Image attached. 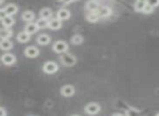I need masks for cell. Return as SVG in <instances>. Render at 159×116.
<instances>
[{
  "instance_id": "cell-1",
  "label": "cell",
  "mask_w": 159,
  "mask_h": 116,
  "mask_svg": "<svg viewBox=\"0 0 159 116\" xmlns=\"http://www.w3.org/2000/svg\"><path fill=\"white\" fill-rule=\"evenodd\" d=\"M61 63L66 66H73L76 62V59L74 58V55L70 54V53H64L60 57Z\"/></svg>"
},
{
  "instance_id": "cell-2",
  "label": "cell",
  "mask_w": 159,
  "mask_h": 116,
  "mask_svg": "<svg viewBox=\"0 0 159 116\" xmlns=\"http://www.w3.org/2000/svg\"><path fill=\"white\" fill-rule=\"evenodd\" d=\"M53 51L57 53H64L68 50V44L66 41H62V40H58L53 44Z\"/></svg>"
},
{
  "instance_id": "cell-3",
  "label": "cell",
  "mask_w": 159,
  "mask_h": 116,
  "mask_svg": "<svg viewBox=\"0 0 159 116\" xmlns=\"http://www.w3.org/2000/svg\"><path fill=\"white\" fill-rule=\"evenodd\" d=\"M44 72L47 73V74H53V73H56L58 71V65L55 63V62H47V63H45L44 65Z\"/></svg>"
},
{
  "instance_id": "cell-4",
  "label": "cell",
  "mask_w": 159,
  "mask_h": 116,
  "mask_svg": "<svg viewBox=\"0 0 159 116\" xmlns=\"http://www.w3.org/2000/svg\"><path fill=\"white\" fill-rule=\"evenodd\" d=\"M1 61L6 65H12L16 62V57L13 54H11V53H5L2 55V58H1Z\"/></svg>"
},
{
  "instance_id": "cell-5",
  "label": "cell",
  "mask_w": 159,
  "mask_h": 116,
  "mask_svg": "<svg viewBox=\"0 0 159 116\" xmlns=\"http://www.w3.org/2000/svg\"><path fill=\"white\" fill-rule=\"evenodd\" d=\"M85 111H86V113L91 114V115H95L100 111V106L98 104H96V103H89L86 106V109H85Z\"/></svg>"
},
{
  "instance_id": "cell-6",
  "label": "cell",
  "mask_w": 159,
  "mask_h": 116,
  "mask_svg": "<svg viewBox=\"0 0 159 116\" xmlns=\"http://www.w3.org/2000/svg\"><path fill=\"white\" fill-rule=\"evenodd\" d=\"M24 53H25V55L29 58H36L38 55V53H39V51H38V49L36 48V47L31 46L25 49Z\"/></svg>"
},
{
  "instance_id": "cell-7",
  "label": "cell",
  "mask_w": 159,
  "mask_h": 116,
  "mask_svg": "<svg viewBox=\"0 0 159 116\" xmlns=\"http://www.w3.org/2000/svg\"><path fill=\"white\" fill-rule=\"evenodd\" d=\"M74 87L71 85H66L64 86V87H62L61 89V93L63 94L64 97H71L73 96V93H74Z\"/></svg>"
},
{
  "instance_id": "cell-8",
  "label": "cell",
  "mask_w": 159,
  "mask_h": 116,
  "mask_svg": "<svg viewBox=\"0 0 159 116\" xmlns=\"http://www.w3.org/2000/svg\"><path fill=\"white\" fill-rule=\"evenodd\" d=\"M37 31H38V26H37V24H36V23L30 22L29 24L25 26V32H26V33H29L30 35H33V34H35Z\"/></svg>"
},
{
  "instance_id": "cell-9",
  "label": "cell",
  "mask_w": 159,
  "mask_h": 116,
  "mask_svg": "<svg viewBox=\"0 0 159 116\" xmlns=\"http://www.w3.org/2000/svg\"><path fill=\"white\" fill-rule=\"evenodd\" d=\"M49 27H50L52 31H57L61 27V20L60 19H52V20L49 21Z\"/></svg>"
},
{
  "instance_id": "cell-10",
  "label": "cell",
  "mask_w": 159,
  "mask_h": 116,
  "mask_svg": "<svg viewBox=\"0 0 159 116\" xmlns=\"http://www.w3.org/2000/svg\"><path fill=\"white\" fill-rule=\"evenodd\" d=\"M5 12L7 15H13V14H16V12H18V7H16V5H8L7 7L5 8Z\"/></svg>"
},
{
  "instance_id": "cell-11",
  "label": "cell",
  "mask_w": 159,
  "mask_h": 116,
  "mask_svg": "<svg viewBox=\"0 0 159 116\" xmlns=\"http://www.w3.org/2000/svg\"><path fill=\"white\" fill-rule=\"evenodd\" d=\"M57 16H58V19H60L61 21L68 20V19L70 18V12L66 9H60L57 13Z\"/></svg>"
},
{
  "instance_id": "cell-12",
  "label": "cell",
  "mask_w": 159,
  "mask_h": 116,
  "mask_svg": "<svg viewBox=\"0 0 159 116\" xmlns=\"http://www.w3.org/2000/svg\"><path fill=\"white\" fill-rule=\"evenodd\" d=\"M1 22H2V25L5 27H10V26H12V25H13L14 20H13V18H12L11 15H6L5 18L1 19Z\"/></svg>"
},
{
  "instance_id": "cell-13",
  "label": "cell",
  "mask_w": 159,
  "mask_h": 116,
  "mask_svg": "<svg viewBox=\"0 0 159 116\" xmlns=\"http://www.w3.org/2000/svg\"><path fill=\"white\" fill-rule=\"evenodd\" d=\"M100 16H99V14H98V10L97 11H91L87 14V21H89V22H92V23L97 22Z\"/></svg>"
},
{
  "instance_id": "cell-14",
  "label": "cell",
  "mask_w": 159,
  "mask_h": 116,
  "mask_svg": "<svg viewBox=\"0 0 159 116\" xmlns=\"http://www.w3.org/2000/svg\"><path fill=\"white\" fill-rule=\"evenodd\" d=\"M98 14H99L100 18H107L111 14V10L107 7H102L98 10Z\"/></svg>"
},
{
  "instance_id": "cell-15",
  "label": "cell",
  "mask_w": 159,
  "mask_h": 116,
  "mask_svg": "<svg viewBox=\"0 0 159 116\" xmlns=\"http://www.w3.org/2000/svg\"><path fill=\"white\" fill-rule=\"evenodd\" d=\"M34 18H35V15H34V13L32 11H25L24 13L22 14V19L25 21V22H32V21L34 20Z\"/></svg>"
},
{
  "instance_id": "cell-16",
  "label": "cell",
  "mask_w": 159,
  "mask_h": 116,
  "mask_svg": "<svg viewBox=\"0 0 159 116\" xmlns=\"http://www.w3.org/2000/svg\"><path fill=\"white\" fill-rule=\"evenodd\" d=\"M37 42L39 45H43V46H44V45H48L49 42H50V37H49L48 35H40L39 37L37 38Z\"/></svg>"
},
{
  "instance_id": "cell-17",
  "label": "cell",
  "mask_w": 159,
  "mask_h": 116,
  "mask_svg": "<svg viewBox=\"0 0 159 116\" xmlns=\"http://www.w3.org/2000/svg\"><path fill=\"white\" fill-rule=\"evenodd\" d=\"M0 47H1V49L5 51L10 50V49L12 48V42L10 41L9 39H2L1 40V44H0Z\"/></svg>"
},
{
  "instance_id": "cell-18",
  "label": "cell",
  "mask_w": 159,
  "mask_h": 116,
  "mask_svg": "<svg viewBox=\"0 0 159 116\" xmlns=\"http://www.w3.org/2000/svg\"><path fill=\"white\" fill-rule=\"evenodd\" d=\"M86 8L89 11H97V10H99V5L96 1H94V0H91V1L87 2Z\"/></svg>"
},
{
  "instance_id": "cell-19",
  "label": "cell",
  "mask_w": 159,
  "mask_h": 116,
  "mask_svg": "<svg viewBox=\"0 0 159 116\" xmlns=\"http://www.w3.org/2000/svg\"><path fill=\"white\" fill-rule=\"evenodd\" d=\"M18 40L20 42H27L30 40V34L26 32H22L18 35Z\"/></svg>"
},
{
  "instance_id": "cell-20",
  "label": "cell",
  "mask_w": 159,
  "mask_h": 116,
  "mask_svg": "<svg viewBox=\"0 0 159 116\" xmlns=\"http://www.w3.org/2000/svg\"><path fill=\"white\" fill-rule=\"evenodd\" d=\"M36 24H37L38 28H45V27L49 26V21L47 20V19L40 18L39 20L36 21Z\"/></svg>"
},
{
  "instance_id": "cell-21",
  "label": "cell",
  "mask_w": 159,
  "mask_h": 116,
  "mask_svg": "<svg viewBox=\"0 0 159 116\" xmlns=\"http://www.w3.org/2000/svg\"><path fill=\"white\" fill-rule=\"evenodd\" d=\"M0 36H1L2 39H9L12 36V32L9 29V27L8 28H2L1 29V33H0Z\"/></svg>"
},
{
  "instance_id": "cell-22",
  "label": "cell",
  "mask_w": 159,
  "mask_h": 116,
  "mask_svg": "<svg viewBox=\"0 0 159 116\" xmlns=\"http://www.w3.org/2000/svg\"><path fill=\"white\" fill-rule=\"evenodd\" d=\"M51 14H52V12H51L50 9H48V8H45V9H43L42 11H40V18L43 19H50Z\"/></svg>"
},
{
  "instance_id": "cell-23",
  "label": "cell",
  "mask_w": 159,
  "mask_h": 116,
  "mask_svg": "<svg viewBox=\"0 0 159 116\" xmlns=\"http://www.w3.org/2000/svg\"><path fill=\"white\" fill-rule=\"evenodd\" d=\"M146 6V2H144V1H136L134 5V9L135 11L137 12H143L144 8H145Z\"/></svg>"
},
{
  "instance_id": "cell-24",
  "label": "cell",
  "mask_w": 159,
  "mask_h": 116,
  "mask_svg": "<svg viewBox=\"0 0 159 116\" xmlns=\"http://www.w3.org/2000/svg\"><path fill=\"white\" fill-rule=\"evenodd\" d=\"M72 42L74 45H80L83 42V37L81 35H74L72 37Z\"/></svg>"
},
{
  "instance_id": "cell-25",
  "label": "cell",
  "mask_w": 159,
  "mask_h": 116,
  "mask_svg": "<svg viewBox=\"0 0 159 116\" xmlns=\"http://www.w3.org/2000/svg\"><path fill=\"white\" fill-rule=\"evenodd\" d=\"M152 9H154V7H152V6H149L147 2H146V6H145V8H144L143 12L145 14H149V13H152Z\"/></svg>"
},
{
  "instance_id": "cell-26",
  "label": "cell",
  "mask_w": 159,
  "mask_h": 116,
  "mask_svg": "<svg viewBox=\"0 0 159 116\" xmlns=\"http://www.w3.org/2000/svg\"><path fill=\"white\" fill-rule=\"evenodd\" d=\"M147 3L152 7L156 8L159 6V0H147Z\"/></svg>"
},
{
  "instance_id": "cell-27",
  "label": "cell",
  "mask_w": 159,
  "mask_h": 116,
  "mask_svg": "<svg viewBox=\"0 0 159 116\" xmlns=\"http://www.w3.org/2000/svg\"><path fill=\"white\" fill-rule=\"evenodd\" d=\"M0 115H1V116L6 115V111H5V109H3V107H1V109H0Z\"/></svg>"
},
{
  "instance_id": "cell-28",
  "label": "cell",
  "mask_w": 159,
  "mask_h": 116,
  "mask_svg": "<svg viewBox=\"0 0 159 116\" xmlns=\"http://www.w3.org/2000/svg\"><path fill=\"white\" fill-rule=\"evenodd\" d=\"M61 1H62V2H63V3H66H66L73 2V1H75V0H61Z\"/></svg>"
},
{
  "instance_id": "cell-29",
  "label": "cell",
  "mask_w": 159,
  "mask_h": 116,
  "mask_svg": "<svg viewBox=\"0 0 159 116\" xmlns=\"http://www.w3.org/2000/svg\"><path fill=\"white\" fill-rule=\"evenodd\" d=\"M136 1H144V2H147V0H136Z\"/></svg>"
},
{
  "instance_id": "cell-30",
  "label": "cell",
  "mask_w": 159,
  "mask_h": 116,
  "mask_svg": "<svg viewBox=\"0 0 159 116\" xmlns=\"http://www.w3.org/2000/svg\"><path fill=\"white\" fill-rule=\"evenodd\" d=\"M157 115H159V113H158V114H157Z\"/></svg>"
}]
</instances>
